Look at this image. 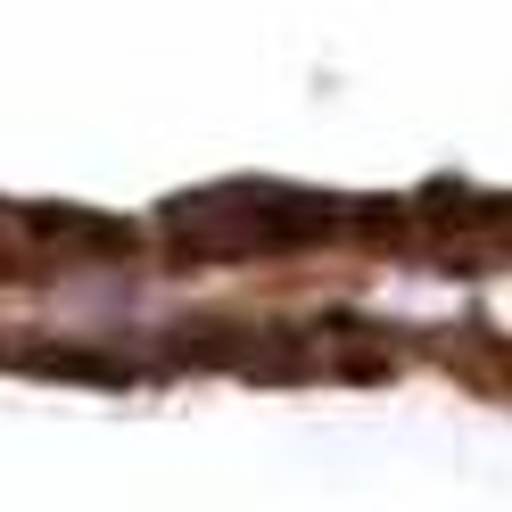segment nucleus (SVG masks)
<instances>
[{"instance_id": "obj_1", "label": "nucleus", "mask_w": 512, "mask_h": 512, "mask_svg": "<svg viewBox=\"0 0 512 512\" xmlns=\"http://www.w3.org/2000/svg\"><path fill=\"white\" fill-rule=\"evenodd\" d=\"M174 232H199L190 256H256V248H290L306 232L339 223L331 199H290V190H207V199H182Z\"/></svg>"}]
</instances>
